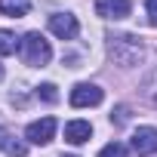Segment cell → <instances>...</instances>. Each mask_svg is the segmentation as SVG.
Instances as JSON below:
<instances>
[{
    "label": "cell",
    "mask_w": 157,
    "mask_h": 157,
    "mask_svg": "<svg viewBox=\"0 0 157 157\" xmlns=\"http://www.w3.org/2000/svg\"><path fill=\"white\" fill-rule=\"evenodd\" d=\"M108 43V56H111V62L117 65V68H139L142 62H145V56H148V49H145V43L136 37V34H108L105 37Z\"/></svg>",
    "instance_id": "6da1fadb"
},
{
    "label": "cell",
    "mask_w": 157,
    "mask_h": 157,
    "mask_svg": "<svg viewBox=\"0 0 157 157\" xmlns=\"http://www.w3.org/2000/svg\"><path fill=\"white\" fill-rule=\"evenodd\" d=\"M22 59H25V65H31V68L49 65V59H52L49 40H46L40 31H28V34L22 37Z\"/></svg>",
    "instance_id": "7a4b0ae2"
},
{
    "label": "cell",
    "mask_w": 157,
    "mask_h": 157,
    "mask_svg": "<svg viewBox=\"0 0 157 157\" xmlns=\"http://www.w3.org/2000/svg\"><path fill=\"white\" fill-rule=\"evenodd\" d=\"M52 136H56V117H40V120L28 123V129H25V139L31 145H49Z\"/></svg>",
    "instance_id": "3957f363"
},
{
    "label": "cell",
    "mask_w": 157,
    "mask_h": 157,
    "mask_svg": "<svg viewBox=\"0 0 157 157\" xmlns=\"http://www.w3.org/2000/svg\"><path fill=\"white\" fill-rule=\"evenodd\" d=\"M49 31L59 40H74L77 31H80V25H77V19L71 13H56V16H49Z\"/></svg>",
    "instance_id": "277c9868"
},
{
    "label": "cell",
    "mask_w": 157,
    "mask_h": 157,
    "mask_svg": "<svg viewBox=\"0 0 157 157\" xmlns=\"http://www.w3.org/2000/svg\"><path fill=\"white\" fill-rule=\"evenodd\" d=\"M102 102V90L96 83H77L71 90V105L74 108H96Z\"/></svg>",
    "instance_id": "5b68a950"
},
{
    "label": "cell",
    "mask_w": 157,
    "mask_h": 157,
    "mask_svg": "<svg viewBox=\"0 0 157 157\" xmlns=\"http://www.w3.org/2000/svg\"><path fill=\"white\" fill-rule=\"evenodd\" d=\"M132 151L139 157H148V154H157V129L154 126H139L132 132Z\"/></svg>",
    "instance_id": "8992f818"
},
{
    "label": "cell",
    "mask_w": 157,
    "mask_h": 157,
    "mask_svg": "<svg viewBox=\"0 0 157 157\" xmlns=\"http://www.w3.org/2000/svg\"><path fill=\"white\" fill-rule=\"evenodd\" d=\"M96 13L102 16V19H126L129 13H132V3L129 0H96Z\"/></svg>",
    "instance_id": "52a82bcc"
},
{
    "label": "cell",
    "mask_w": 157,
    "mask_h": 157,
    "mask_svg": "<svg viewBox=\"0 0 157 157\" xmlns=\"http://www.w3.org/2000/svg\"><path fill=\"white\" fill-rule=\"evenodd\" d=\"M90 136H93L90 120H71V123H65V142H71V145H83V142H90Z\"/></svg>",
    "instance_id": "ba28073f"
},
{
    "label": "cell",
    "mask_w": 157,
    "mask_h": 157,
    "mask_svg": "<svg viewBox=\"0 0 157 157\" xmlns=\"http://www.w3.org/2000/svg\"><path fill=\"white\" fill-rule=\"evenodd\" d=\"M31 10V0H0V13L10 19H22Z\"/></svg>",
    "instance_id": "9c48e42d"
},
{
    "label": "cell",
    "mask_w": 157,
    "mask_h": 157,
    "mask_svg": "<svg viewBox=\"0 0 157 157\" xmlns=\"http://www.w3.org/2000/svg\"><path fill=\"white\" fill-rule=\"evenodd\" d=\"M19 49H22V40L16 37V31L0 28V56H16Z\"/></svg>",
    "instance_id": "30bf717a"
},
{
    "label": "cell",
    "mask_w": 157,
    "mask_h": 157,
    "mask_svg": "<svg viewBox=\"0 0 157 157\" xmlns=\"http://www.w3.org/2000/svg\"><path fill=\"white\" fill-rule=\"evenodd\" d=\"M129 151H126V145L123 142H111V145H105L102 151H99V157H126Z\"/></svg>",
    "instance_id": "8fae6325"
},
{
    "label": "cell",
    "mask_w": 157,
    "mask_h": 157,
    "mask_svg": "<svg viewBox=\"0 0 157 157\" xmlns=\"http://www.w3.org/2000/svg\"><path fill=\"white\" fill-rule=\"evenodd\" d=\"M37 96H40L43 102H56V99H59V93H56V86H52V83H43V86L37 90Z\"/></svg>",
    "instance_id": "7c38bea8"
},
{
    "label": "cell",
    "mask_w": 157,
    "mask_h": 157,
    "mask_svg": "<svg viewBox=\"0 0 157 157\" xmlns=\"http://www.w3.org/2000/svg\"><path fill=\"white\" fill-rule=\"evenodd\" d=\"M145 93L154 99V105H157V71L154 74H148V80H145Z\"/></svg>",
    "instance_id": "4fadbf2b"
},
{
    "label": "cell",
    "mask_w": 157,
    "mask_h": 157,
    "mask_svg": "<svg viewBox=\"0 0 157 157\" xmlns=\"http://www.w3.org/2000/svg\"><path fill=\"white\" fill-rule=\"evenodd\" d=\"M148 22L157 28V0H148Z\"/></svg>",
    "instance_id": "5bb4252c"
},
{
    "label": "cell",
    "mask_w": 157,
    "mask_h": 157,
    "mask_svg": "<svg viewBox=\"0 0 157 157\" xmlns=\"http://www.w3.org/2000/svg\"><path fill=\"white\" fill-rule=\"evenodd\" d=\"M10 139H13V132L6 129V126H0V148L6 151V145H10Z\"/></svg>",
    "instance_id": "9a60e30c"
},
{
    "label": "cell",
    "mask_w": 157,
    "mask_h": 157,
    "mask_svg": "<svg viewBox=\"0 0 157 157\" xmlns=\"http://www.w3.org/2000/svg\"><path fill=\"white\" fill-rule=\"evenodd\" d=\"M114 123H126V108H117V117H111Z\"/></svg>",
    "instance_id": "2e32d148"
},
{
    "label": "cell",
    "mask_w": 157,
    "mask_h": 157,
    "mask_svg": "<svg viewBox=\"0 0 157 157\" xmlns=\"http://www.w3.org/2000/svg\"><path fill=\"white\" fill-rule=\"evenodd\" d=\"M0 80H3V65H0Z\"/></svg>",
    "instance_id": "e0dca14e"
},
{
    "label": "cell",
    "mask_w": 157,
    "mask_h": 157,
    "mask_svg": "<svg viewBox=\"0 0 157 157\" xmlns=\"http://www.w3.org/2000/svg\"><path fill=\"white\" fill-rule=\"evenodd\" d=\"M62 157H77V154H62Z\"/></svg>",
    "instance_id": "ac0fdd59"
}]
</instances>
